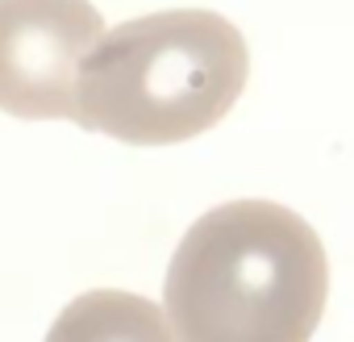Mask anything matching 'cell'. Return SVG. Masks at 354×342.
I'll return each mask as SVG.
<instances>
[{
	"label": "cell",
	"mask_w": 354,
	"mask_h": 342,
	"mask_svg": "<svg viewBox=\"0 0 354 342\" xmlns=\"http://www.w3.org/2000/svg\"><path fill=\"white\" fill-rule=\"evenodd\" d=\"M325 300V246L275 201H230L196 217L162 280L175 342H308Z\"/></svg>",
	"instance_id": "6da1fadb"
},
{
	"label": "cell",
	"mask_w": 354,
	"mask_h": 342,
	"mask_svg": "<svg viewBox=\"0 0 354 342\" xmlns=\"http://www.w3.org/2000/svg\"><path fill=\"white\" fill-rule=\"evenodd\" d=\"M250 75L234 21L171 9L104 30L75 84V121L129 146H175L213 129Z\"/></svg>",
	"instance_id": "7a4b0ae2"
},
{
	"label": "cell",
	"mask_w": 354,
	"mask_h": 342,
	"mask_svg": "<svg viewBox=\"0 0 354 342\" xmlns=\"http://www.w3.org/2000/svg\"><path fill=\"white\" fill-rule=\"evenodd\" d=\"M104 21L88 0H0V109L75 121V84Z\"/></svg>",
	"instance_id": "3957f363"
},
{
	"label": "cell",
	"mask_w": 354,
	"mask_h": 342,
	"mask_svg": "<svg viewBox=\"0 0 354 342\" xmlns=\"http://www.w3.org/2000/svg\"><path fill=\"white\" fill-rule=\"evenodd\" d=\"M46 342H175V334L162 305L121 288H92L55 317Z\"/></svg>",
	"instance_id": "277c9868"
}]
</instances>
